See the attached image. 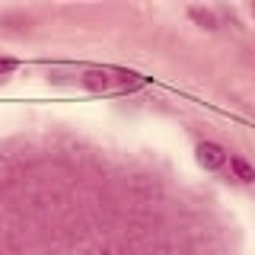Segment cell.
<instances>
[{
	"instance_id": "6da1fadb",
	"label": "cell",
	"mask_w": 255,
	"mask_h": 255,
	"mask_svg": "<svg viewBox=\"0 0 255 255\" xmlns=\"http://www.w3.org/2000/svg\"><path fill=\"white\" fill-rule=\"evenodd\" d=\"M198 163H201L204 169H220V166L227 163V150H223L220 143L204 140V143H198Z\"/></svg>"
},
{
	"instance_id": "7a4b0ae2",
	"label": "cell",
	"mask_w": 255,
	"mask_h": 255,
	"mask_svg": "<svg viewBox=\"0 0 255 255\" xmlns=\"http://www.w3.org/2000/svg\"><path fill=\"white\" fill-rule=\"evenodd\" d=\"M230 169H233V175H236L239 182H246V185H252V182H255V166L249 163V159L230 156Z\"/></svg>"
},
{
	"instance_id": "3957f363",
	"label": "cell",
	"mask_w": 255,
	"mask_h": 255,
	"mask_svg": "<svg viewBox=\"0 0 255 255\" xmlns=\"http://www.w3.org/2000/svg\"><path fill=\"white\" fill-rule=\"evenodd\" d=\"M188 16L198 22V26H204V29H217V19H214V13L211 10H201V6H191Z\"/></svg>"
},
{
	"instance_id": "277c9868",
	"label": "cell",
	"mask_w": 255,
	"mask_h": 255,
	"mask_svg": "<svg viewBox=\"0 0 255 255\" xmlns=\"http://www.w3.org/2000/svg\"><path fill=\"white\" fill-rule=\"evenodd\" d=\"M10 70H16V61L13 58H0V74H10Z\"/></svg>"
}]
</instances>
